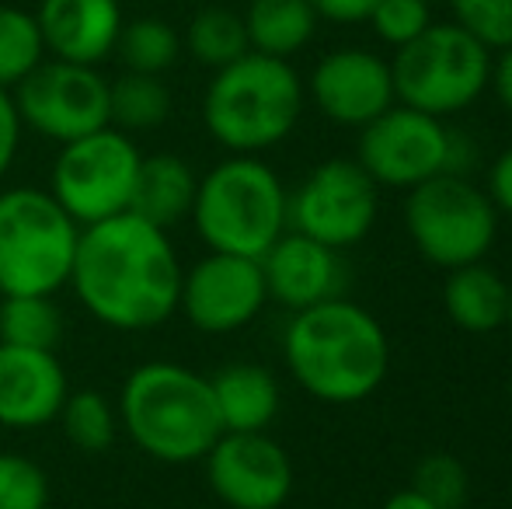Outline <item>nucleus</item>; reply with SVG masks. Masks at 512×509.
<instances>
[{
    "mask_svg": "<svg viewBox=\"0 0 512 509\" xmlns=\"http://www.w3.org/2000/svg\"><path fill=\"white\" fill-rule=\"evenodd\" d=\"M182 272L168 231L126 210L81 227L70 286L95 321L147 332L178 311Z\"/></svg>",
    "mask_w": 512,
    "mask_h": 509,
    "instance_id": "obj_1",
    "label": "nucleus"
},
{
    "mask_svg": "<svg viewBox=\"0 0 512 509\" xmlns=\"http://www.w3.org/2000/svg\"><path fill=\"white\" fill-rule=\"evenodd\" d=\"M283 360L310 398L324 405H356L387 381L391 342L366 307L331 297L293 311L283 335Z\"/></svg>",
    "mask_w": 512,
    "mask_h": 509,
    "instance_id": "obj_2",
    "label": "nucleus"
},
{
    "mask_svg": "<svg viewBox=\"0 0 512 509\" xmlns=\"http://www.w3.org/2000/svg\"><path fill=\"white\" fill-rule=\"evenodd\" d=\"M119 422L129 440L161 464L203 461L223 433L209 377L168 360L143 363L126 377Z\"/></svg>",
    "mask_w": 512,
    "mask_h": 509,
    "instance_id": "obj_3",
    "label": "nucleus"
},
{
    "mask_svg": "<svg viewBox=\"0 0 512 509\" xmlns=\"http://www.w3.org/2000/svg\"><path fill=\"white\" fill-rule=\"evenodd\" d=\"M304 102L307 91L297 67L251 49L213 70L203 95V123L230 154H262L297 129Z\"/></svg>",
    "mask_w": 512,
    "mask_h": 509,
    "instance_id": "obj_4",
    "label": "nucleus"
},
{
    "mask_svg": "<svg viewBox=\"0 0 512 509\" xmlns=\"http://www.w3.org/2000/svg\"><path fill=\"white\" fill-rule=\"evenodd\" d=\"M283 178L258 154H230L199 178L192 224L209 252L262 258L290 231Z\"/></svg>",
    "mask_w": 512,
    "mask_h": 509,
    "instance_id": "obj_5",
    "label": "nucleus"
},
{
    "mask_svg": "<svg viewBox=\"0 0 512 509\" xmlns=\"http://www.w3.org/2000/svg\"><path fill=\"white\" fill-rule=\"evenodd\" d=\"M81 224L42 189L0 192V297H53L70 283Z\"/></svg>",
    "mask_w": 512,
    "mask_h": 509,
    "instance_id": "obj_6",
    "label": "nucleus"
},
{
    "mask_svg": "<svg viewBox=\"0 0 512 509\" xmlns=\"http://www.w3.org/2000/svg\"><path fill=\"white\" fill-rule=\"evenodd\" d=\"M394 95L401 105L450 119L471 109L492 81V49L457 21H432L418 39L394 49Z\"/></svg>",
    "mask_w": 512,
    "mask_h": 509,
    "instance_id": "obj_7",
    "label": "nucleus"
},
{
    "mask_svg": "<svg viewBox=\"0 0 512 509\" xmlns=\"http://www.w3.org/2000/svg\"><path fill=\"white\" fill-rule=\"evenodd\" d=\"M405 227L415 252L436 269L485 262L499 238V210L485 189L457 171L408 189Z\"/></svg>",
    "mask_w": 512,
    "mask_h": 509,
    "instance_id": "obj_8",
    "label": "nucleus"
},
{
    "mask_svg": "<svg viewBox=\"0 0 512 509\" xmlns=\"http://www.w3.org/2000/svg\"><path fill=\"white\" fill-rule=\"evenodd\" d=\"M140 161L133 136L102 126L81 140L60 143L49 192L81 227L119 217L129 210Z\"/></svg>",
    "mask_w": 512,
    "mask_h": 509,
    "instance_id": "obj_9",
    "label": "nucleus"
},
{
    "mask_svg": "<svg viewBox=\"0 0 512 509\" xmlns=\"http://www.w3.org/2000/svg\"><path fill=\"white\" fill-rule=\"evenodd\" d=\"M380 213V185L363 171L359 161L331 157L321 161L286 203L290 231L307 234L321 245L352 248L366 241Z\"/></svg>",
    "mask_w": 512,
    "mask_h": 509,
    "instance_id": "obj_10",
    "label": "nucleus"
},
{
    "mask_svg": "<svg viewBox=\"0 0 512 509\" xmlns=\"http://www.w3.org/2000/svg\"><path fill=\"white\" fill-rule=\"evenodd\" d=\"M453 129L429 112L394 102L373 123L359 129L356 161L380 189H415L450 171Z\"/></svg>",
    "mask_w": 512,
    "mask_h": 509,
    "instance_id": "obj_11",
    "label": "nucleus"
},
{
    "mask_svg": "<svg viewBox=\"0 0 512 509\" xmlns=\"http://www.w3.org/2000/svg\"><path fill=\"white\" fill-rule=\"evenodd\" d=\"M14 109L21 126L56 143L81 140L108 123V81L98 67L67 60H42L14 88Z\"/></svg>",
    "mask_w": 512,
    "mask_h": 509,
    "instance_id": "obj_12",
    "label": "nucleus"
},
{
    "mask_svg": "<svg viewBox=\"0 0 512 509\" xmlns=\"http://www.w3.org/2000/svg\"><path fill=\"white\" fill-rule=\"evenodd\" d=\"M269 304L258 258L209 252L182 272L178 311L206 335H230L248 328Z\"/></svg>",
    "mask_w": 512,
    "mask_h": 509,
    "instance_id": "obj_13",
    "label": "nucleus"
},
{
    "mask_svg": "<svg viewBox=\"0 0 512 509\" xmlns=\"http://www.w3.org/2000/svg\"><path fill=\"white\" fill-rule=\"evenodd\" d=\"M203 461L209 489L230 509H279L293 492V461L269 433H220Z\"/></svg>",
    "mask_w": 512,
    "mask_h": 509,
    "instance_id": "obj_14",
    "label": "nucleus"
},
{
    "mask_svg": "<svg viewBox=\"0 0 512 509\" xmlns=\"http://www.w3.org/2000/svg\"><path fill=\"white\" fill-rule=\"evenodd\" d=\"M304 91L328 123L349 129H363L398 102L391 60L363 46H342L324 53L310 70Z\"/></svg>",
    "mask_w": 512,
    "mask_h": 509,
    "instance_id": "obj_15",
    "label": "nucleus"
},
{
    "mask_svg": "<svg viewBox=\"0 0 512 509\" xmlns=\"http://www.w3.org/2000/svg\"><path fill=\"white\" fill-rule=\"evenodd\" d=\"M258 265H262L269 300L290 307V311H304V307L324 304L331 297H342V255L321 241L307 238V234L286 231L258 258Z\"/></svg>",
    "mask_w": 512,
    "mask_h": 509,
    "instance_id": "obj_16",
    "label": "nucleus"
},
{
    "mask_svg": "<svg viewBox=\"0 0 512 509\" xmlns=\"http://www.w3.org/2000/svg\"><path fill=\"white\" fill-rule=\"evenodd\" d=\"M67 394V374L56 353L0 342V426H49L53 419H60Z\"/></svg>",
    "mask_w": 512,
    "mask_h": 509,
    "instance_id": "obj_17",
    "label": "nucleus"
},
{
    "mask_svg": "<svg viewBox=\"0 0 512 509\" xmlns=\"http://www.w3.org/2000/svg\"><path fill=\"white\" fill-rule=\"evenodd\" d=\"M35 21L53 60L98 67L115 53L122 7L119 0H42Z\"/></svg>",
    "mask_w": 512,
    "mask_h": 509,
    "instance_id": "obj_18",
    "label": "nucleus"
},
{
    "mask_svg": "<svg viewBox=\"0 0 512 509\" xmlns=\"http://www.w3.org/2000/svg\"><path fill=\"white\" fill-rule=\"evenodd\" d=\"M223 433H265L276 422L283 394L262 363H227L209 377Z\"/></svg>",
    "mask_w": 512,
    "mask_h": 509,
    "instance_id": "obj_19",
    "label": "nucleus"
},
{
    "mask_svg": "<svg viewBox=\"0 0 512 509\" xmlns=\"http://www.w3.org/2000/svg\"><path fill=\"white\" fill-rule=\"evenodd\" d=\"M196 189L199 178L189 168V161H182L178 154H150L143 157L140 171H136L129 213L168 231V227H175L178 220H185L192 213Z\"/></svg>",
    "mask_w": 512,
    "mask_h": 509,
    "instance_id": "obj_20",
    "label": "nucleus"
},
{
    "mask_svg": "<svg viewBox=\"0 0 512 509\" xmlns=\"http://www.w3.org/2000/svg\"><path fill=\"white\" fill-rule=\"evenodd\" d=\"M443 307L460 332H499V328H506L509 314V279H502L485 262L450 269L443 283Z\"/></svg>",
    "mask_w": 512,
    "mask_h": 509,
    "instance_id": "obj_21",
    "label": "nucleus"
},
{
    "mask_svg": "<svg viewBox=\"0 0 512 509\" xmlns=\"http://www.w3.org/2000/svg\"><path fill=\"white\" fill-rule=\"evenodd\" d=\"M241 18L248 28V46L279 60H290L307 49L321 25L310 0H251Z\"/></svg>",
    "mask_w": 512,
    "mask_h": 509,
    "instance_id": "obj_22",
    "label": "nucleus"
},
{
    "mask_svg": "<svg viewBox=\"0 0 512 509\" xmlns=\"http://www.w3.org/2000/svg\"><path fill=\"white\" fill-rule=\"evenodd\" d=\"M182 49L209 70L227 67V63L241 60L244 53H251L244 18L220 4L199 7L189 18V28H185V35H182Z\"/></svg>",
    "mask_w": 512,
    "mask_h": 509,
    "instance_id": "obj_23",
    "label": "nucleus"
},
{
    "mask_svg": "<svg viewBox=\"0 0 512 509\" xmlns=\"http://www.w3.org/2000/svg\"><path fill=\"white\" fill-rule=\"evenodd\" d=\"M171 116V91L154 74H126L108 84V123L122 133H147Z\"/></svg>",
    "mask_w": 512,
    "mask_h": 509,
    "instance_id": "obj_24",
    "label": "nucleus"
},
{
    "mask_svg": "<svg viewBox=\"0 0 512 509\" xmlns=\"http://www.w3.org/2000/svg\"><path fill=\"white\" fill-rule=\"evenodd\" d=\"M60 339H63V314L53 297H39V293L0 297V342L56 353Z\"/></svg>",
    "mask_w": 512,
    "mask_h": 509,
    "instance_id": "obj_25",
    "label": "nucleus"
},
{
    "mask_svg": "<svg viewBox=\"0 0 512 509\" xmlns=\"http://www.w3.org/2000/svg\"><path fill=\"white\" fill-rule=\"evenodd\" d=\"M115 53L122 56L126 70H133V74L161 77L182 56V35L164 18H154V14L150 18H133V21H122Z\"/></svg>",
    "mask_w": 512,
    "mask_h": 509,
    "instance_id": "obj_26",
    "label": "nucleus"
},
{
    "mask_svg": "<svg viewBox=\"0 0 512 509\" xmlns=\"http://www.w3.org/2000/svg\"><path fill=\"white\" fill-rule=\"evenodd\" d=\"M46 60L39 21L25 7H0V88L11 91Z\"/></svg>",
    "mask_w": 512,
    "mask_h": 509,
    "instance_id": "obj_27",
    "label": "nucleus"
},
{
    "mask_svg": "<svg viewBox=\"0 0 512 509\" xmlns=\"http://www.w3.org/2000/svg\"><path fill=\"white\" fill-rule=\"evenodd\" d=\"M60 426L67 440L84 454H102L112 447L115 426H119V412L102 391H74L67 394L60 408Z\"/></svg>",
    "mask_w": 512,
    "mask_h": 509,
    "instance_id": "obj_28",
    "label": "nucleus"
},
{
    "mask_svg": "<svg viewBox=\"0 0 512 509\" xmlns=\"http://www.w3.org/2000/svg\"><path fill=\"white\" fill-rule=\"evenodd\" d=\"M411 489L422 492L436 509H464L471 499V475L453 454H429L418 461Z\"/></svg>",
    "mask_w": 512,
    "mask_h": 509,
    "instance_id": "obj_29",
    "label": "nucleus"
},
{
    "mask_svg": "<svg viewBox=\"0 0 512 509\" xmlns=\"http://www.w3.org/2000/svg\"><path fill=\"white\" fill-rule=\"evenodd\" d=\"M450 14L492 53L512 46V0H450Z\"/></svg>",
    "mask_w": 512,
    "mask_h": 509,
    "instance_id": "obj_30",
    "label": "nucleus"
},
{
    "mask_svg": "<svg viewBox=\"0 0 512 509\" xmlns=\"http://www.w3.org/2000/svg\"><path fill=\"white\" fill-rule=\"evenodd\" d=\"M49 478L32 457L0 454V509H46Z\"/></svg>",
    "mask_w": 512,
    "mask_h": 509,
    "instance_id": "obj_31",
    "label": "nucleus"
},
{
    "mask_svg": "<svg viewBox=\"0 0 512 509\" xmlns=\"http://www.w3.org/2000/svg\"><path fill=\"white\" fill-rule=\"evenodd\" d=\"M432 0H377L366 25L384 46L401 49L432 25Z\"/></svg>",
    "mask_w": 512,
    "mask_h": 509,
    "instance_id": "obj_32",
    "label": "nucleus"
},
{
    "mask_svg": "<svg viewBox=\"0 0 512 509\" xmlns=\"http://www.w3.org/2000/svg\"><path fill=\"white\" fill-rule=\"evenodd\" d=\"M18 143H21V116L14 109L11 91L0 88V178L11 171L14 157H18Z\"/></svg>",
    "mask_w": 512,
    "mask_h": 509,
    "instance_id": "obj_33",
    "label": "nucleus"
},
{
    "mask_svg": "<svg viewBox=\"0 0 512 509\" xmlns=\"http://www.w3.org/2000/svg\"><path fill=\"white\" fill-rule=\"evenodd\" d=\"M310 7L317 11V18L331 25H366L377 0H310Z\"/></svg>",
    "mask_w": 512,
    "mask_h": 509,
    "instance_id": "obj_34",
    "label": "nucleus"
},
{
    "mask_svg": "<svg viewBox=\"0 0 512 509\" xmlns=\"http://www.w3.org/2000/svg\"><path fill=\"white\" fill-rule=\"evenodd\" d=\"M485 192H488V199L495 203V210L512 217V147H506L499 157H495Z\"/></svg>",
    "mask_w": 512,
    "mask_h": 509,
    "instance_id": "obj_35",
    "label": "nucleus"
},
{
    "mask_svg": "<svg viewBox=\"0 0 512 509\" xmlns=\"http://www.w3.org/2000/svg\"><path fill=\"white\" fill-rule=\"evenodd\" d=\"M488 88L495 91L502 109L512 112V46L499 49V56L492 60V81H488Z\"/></svg>",
    "mask_w": 512,
    "mask_h": 509,
    "instance_id": "obj_36",
    "label": "nucleus"
},
{
    "mask_svg": "<svg viewBox=\"0 0 512 509\" xmlns=\"http://www.w3.org/2000/svg\"><path fill=\"white\" fill-rule=\"evenodd\" d=\"M380 509H436V506H432L429 499L422 496V492H418V489H411V485H408V489L394 492V496L387 499V503L380 506Z\"/></svg>",
    "mask_w": 512,
    "mask_h": 509,
    "instance_id": "obj_37",
    "label": "nucleus"
},
{
    "mask_svg": "<svg viewBox=\"0 0 512 509\" xmlns=\"http://www.w3.org/2000/svg\"><path fill=\"white\" fill-rule=\"evenodd\" d=\"M506 328H512V283H509V314H506Z\"/></svg>",
    "mask_w": 512,
    "mask_h": 509,
    "instance_id": "obj_38",
    "label": "nucleus"
},
{
    "mask_svg": "<svg viewBox=\"0 0 512 509\" xmlns=\"http://www.w3.org/2000/svg\"><path fill=\"white\" fill-rule=\"evenodd\" d=\"M506 394H509V408H512V377H509V387H506Z\"/></svg>",
    "mask_w": 512,
    "mask_h": 509,
    "instance_id": "obj_39",
    "label": "nucleus"
}]
</instances>
